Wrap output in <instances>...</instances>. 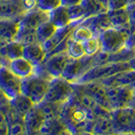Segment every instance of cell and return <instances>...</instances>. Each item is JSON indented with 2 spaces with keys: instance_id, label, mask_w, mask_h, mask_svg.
Returning <instances> with one entry per match:
<instances>
[{
  "instance_id": "obj_1",
  "label": "cell",
  "mask_w": 135,
  "mask_h": 135,
  "mask_svg": "<svg viewBox=\"0 0 135 135\" xmlns=\"http://www.w3.org/2000/svg\"><path fill=\"white\" fill-rule=\"evenodd\" d=\"M59 119L69 133H90L95 116L70 97L63 105Z\"/></svg>"
},
{
  "instance_id": "obj_2",
  "label": "cell",
  "mask_w": 135,
  "mask_h": 135,
  "mask_svg": "<svg viewBox=\"0 0 135 135\" xmlns=\"http://www.w3.org/2000/svg\"><path fill=\"white\" fill-rule=\"evenodd\" d=\"M132 31L130 28H117L111 27L103 31L99 35L102 50L110 54L120 51L127 46Z\"/></svg>"
},
{
  "instance_id": "obj_3",
  "label": "cell",
  "mask_w": 135,
  "mask_h": 135,
  "mask_svg": "<svg viewBox=\"0 0 135 135\" xmlns=\"http://www.w3.org/2000/svg\"><path fill=\"white\" fill-rule=\"evenodd\" d=\"M50 80L51 79L34 73L21 79L20 93L28 97L35 105H39L45 100Z\"/></svg>"
},
{
  "instance_id": "obj_4",
  "label": "cell",
  "mask_w": 135,
  "mask_h": 135,
  "mask_svg": "<svg viewBox=\"0 0 135 135\" xmlns=\"http://www.w3.org/2000/svg\"><path fill=\"white\" fill-rule=\"evenodd\" d=\"M128 69H131L128 62H108L105 64L91 67L75 83H85V82L94 80L101 81L118 72L128 70Z\"/></svg>"
},
{
  "instance_id": "obj_5",
  "label": "cell",
  "mask_w": 135,
  "mask_h": 135,
  "mask_svg": "<svg viewBox=\"0 0 135 135\" xmlns=\"http://www.w3.org/2000/svg\"><path fill=\"white\" fill-rule=\"evenodd\" d=\"M73 93V83L65 78L58 76L53 77L48 86L45 100L54 103H65Z\"/></svg>"
},
{
  "instance_id": "obj_6",
  "label": "cell",
  "mask_w": 135,
  "mask_h": 135,
  "mask_svg": "<svg viewBox=\"0 0 135 135\" xmlns=\"http://www.w3.org/2000/svg\"><path fill=\"white\" fill-rule=\"evenodd\" d=\"M115 133L131 134L135 127V108L132 106L116 108L111 111Z\"/></svg>"
},
{
  "instance_id": "obj_7",
  "label": "cell",
  "mask_w": 135,
  "mask_h": 135,
  "mask_svg": "<svg viewBox=\"0 0 135 135\" xmlns=\"http://www.w3.org/2000/svg\"><path fill=\"white\" fill-rule=\"evenodd\" d=\"M91 67H94L91 56L84 55L81 58H70L61 74V77L75 83Z\"/></svg>"
},
{
  "instance_id": "obj_8",
  "label": "cell",
  "mask_w": 135,
  "mask_h": 135,
  "mask_svg": "<svg viewBox=\"0 0 135 135\" xmlns=\"http://www.w3.org/2000/svg\"><path fill=\"white\" fill-rule=\"evenodd\" d=\"M107 94L112 110L131 106L135 98L134 88L132 85L107 86Z\"/></svg>"
},
{
  "instance_id": "obj_9",
  "label": "cell",
  "mask_w": 135,
  "mask_h": 135,
  "mask_svg": "<svg viewBox=\"0 0 135 135\" xmlns=\"http://www.w3.org/2000/svg\"><path fill=\"white\" fill-rule=\"evenodd\" d=\"M21 78L14 74L5 64L0 65V89L9 100L20 94Z\"/></svg>"
},
{
  "instance_id": "obj_10",
  "label": "cell",
  "mask_w": 135,
  "mask_h": 135,
  "mask_svg": "<svg viewBox=\"0 0 135 135\" xmlns=\"http://www.w3.org/2000/svg\"><path fill=\"white\" fill-rule=\"evenodd\" d=\"M77 84H79V86L85 93H88L90 97H93L94 100L100 106L112 111V107L107 94V86L103 82L99 80H94L85 82V83H77Z\"/></svg>"
},
{
  "instance_id": "obj_11",
  "label": "cell",
  "mask_w": 135,
  "mask_h": 135,
  "mask_svg": "<svg viewBox=\"0 0 135 135\" xmlns=\"http://www.w3.org/2000/svg\"><path fill=\"white\" fill-rule=\"evenodd\" d=\"M48 20H49V12L44 11L38 7H35L31 10L26 11L20 16L18 27L36 31L40 25Z\"/></svg>"
},
{
  "instance_id": "obj_12",
  "label": "cell",
  "mask_w": 135,
  "mask_h": 135,
  "mask_svg": "<svg viewBox=\"0 0 135 135\" xmlns=\"http://www.w3.org/2000/svg\"><path fill=\"white\" fill-rule=\"evenodd\" d=\"M69 59L70 57L67 52H62L47 57L42 65L52 77H58L61 76Z\"/></svg>"
},
{
  "instance_id": "obj_13",
  "label": "cell",
  "mask_w": 135,
  "mask_h": 135,
  "mask_svg": "<svg viewBox=\"0 0 135 135\" xmlns=\"http://www.w3.org/2000/svg\"><path fill=\"white\" fill-rule=\"evenodd\" d=\"M45 118L41 113L39 107L36 105L30 112L23 116V123L26 126V134H39Z\"/></svg>"
},
{
  "instance_id": "obj_14",
  "label": "cell",
  "mask_w": 135,
  "mask_h": 135,
  "mask_svg": "<svg viewBox=\"0 0 135 135\" xmlns=\"http://www.w3.org/2000/svg\"><path fill=\"white\" fill-rule=\"evenodd\" d=\"M79 21H72L70 25H68L66 27H58L55 33L52 36L51 38H49L45 43H43V48L45 49L46 52H49L51 51L53 48H55L58 44H60L61 42L63 40H65L67 38L68 36H70V34L72 33V31L74 30V27L76 26H78Z\"/></svg>"
},
{
  "instance_id": "obj_15",
  "label": "cell",
  "mask_w": 135,
  "mask_h": 135,
  "mask_svg": "<svg viewBox=\"0 0 135 135\" xmlns=\"http://www.w3.org/2000/svg\"><path fill=\"white\" fill-rule=\"evenodd\" d=\"M7 66L8 68L13 72L16 76H18L20 78H26L30 75L35 73V67L34 65L27 60L23 56L15 58L13 60H10L7 62Z\"/></svg>"
},
{
  "instance_id": "obj_16",
  "label": "cell",
  "mask_w": 135,
  "mask_h": 135,
  "mask_svg": "<svg viewBox=\"0 0 135 135\" xmlns=\"http://www.w3.org/2000/svg\"><path fill=\"white\" fill-rule=\"evenodd\" d=\"M25 45L16 40L5 42V44L0 48V55L2 57V64L7 65V62L23 55Z\"/></svg>"
},
{
  "instance_id": "obj_17",
  "label": "cell",
  "mask_w": 135,
  "mask_h": 135,
  "mask_svg": "<svg viewBox=\"0 0 135 135\" xmlns=\"http://www.w3.org/2000/svg\"><path fill=\"white\" fill-rule=\"evenodd\" d=\"M20 17H0V39L4 42L14 40L20 27Z\"/></svg>"
},
{
  "instance_id": "obj_18",
  "label": "cell",
  "mask_w": 135,
  "mask_h": 135,
  "mask_svg": "<svg viewBox=\"0 0 135 135\" xmlns=\"http://www.w3.org/2000/svg\"><path fill=\"white\" fill-rule=\"evenodd\" d=\"M81 23L89 27L93 31V33L97 36H99L103 31L112 27L109 20L108 12H103L93 16H88L82 20Z\"/></svg>"
},
{
  "instance_id": "obj_19",
  "label": "cell",
  "mask_w": 135,
  "mask_h": 135,
  "mask_svg": "<svg viewBox=\"0 0 135 135\" xmlns=\"http://www.w3.org/2000/svg\"><path fill=\"white\" fill-rule=\"evenodd\" d=\"M46 54L47 52L43 48V45L40 43H35V44H30L26 45L23 49V57L28 60L35 67L39 66L44 63L46 59Z\"/></svg>"
},
{
  "instance_id": "obj_20",
  "label": "cell",
  "mask_w": 135,
  "mask_h": 135,
  "mask_svg": "<svg viewBox=\"0 0 135 135\" xmlns=\"http://www.w3.org/2000/svg\"><path fill=\"white\" fill-rule=\"evenodd\" d=\"M106 86H116V85H133L135 82V70L128 69L116 74L107 77L101 80Z\"/></svg>"
},
{
  "instance_id": "obj_21",
  "label": "cell",
  "mask_w": 135,
  "mask_h": 135,
  "mask_svg": "<svg viewBox=\"0 0 135 135\" xmlns=\"http://www.w3.org/2000/svg\"><path fill=\"white\" fill-rule=\"evenodd\" d=\"M109 20L111 22V26L117 28H130L129 23V15L127 8H121V9H113L108 10ZM132 31V30H131Z\"/></svg>"
},
{
  "instance_id": "obj_22",
  "label": "cell",
  "mask_w": 135,
  "mask_h": 135,
  "mask_svg": "<svg viewBox=\"0 0 135 135\" xmlns=\"http://www.w3.org/2000/svg\"><path fill=\"white\" fill-rule=\"evenodd\" d=\"M93 134H113L115 133V127L111 114L103 117H98L93 123L91 132Z\"/></svg>"
},
{
  "instance_id": "obj_23",
  "label": "cell",
  "mask_w": 135,
  "mask_h": 135,
  "mask_svg": "<svg viewBox=\"0 0 135 135\" xmlns=\"http://www.w3.org/2000/svg\"><path fill=\"white\" fill-rule=\"evenodd\" d=\"M49 20L57 27H63L70 25L72 21L68 13V8L64 5L56 7L49 12Z\"/></svg>"
},
{
  "instance_id": "obj_24",
  "label": "cell",
  "mask_w": 135,
  "mask_h": 135,
  "mask_svg": "<svg viewBox=\"0 0 135 135\" xmlns=\"http://www.w3.org/2000/svg\"><path fill=\"white\" fill-rule=\"evenodd\" d=\"M64 103H54V102L43 101L39 105H37L43 114L45 120H52L60 117L61 111Z\"/></svg>"
},
{
  "instance_id": "obj_25",
  "label": "cell",
  "mask_w": 135,
  "mask_h": 135,
  "mask_svg": "<svg viewBox=\"0 0 135 135\" xmlns=\"http://www.w3.org/2000/svg\"><path fill=\"white\" fill-rule=\"evenodd\" d=\"M10 106L16 113H18L20 116L23 117L27 112H30L34 108L36 105L28 97L20 93L18 95H16L12 100H10Z\"/></svg>"
},
{
  "instance_id": "obj_26",
  "label": "cell",
  "mask_w": 135,
  "mask_h": 135,
  "mask_svg": "<svg viewBox=\"0 0 135 135\" xmlns=\"http://www.w3.org/2000/svg\"><path fill=\"white\" fill-rule=\"evenodd\" d=\"M25 12L21 2H0V17H20Z\"/></svg>"
},
{
  "instance_id": "obj_27",
  "label": "cell",
  "mask_w": 135,
  "mask_h": 135,
  "mask_svg": "<svg viewBox=\"0 0 135 135\" xmlns=\"http://www.w3.org/2000/svg\"><path fill=\"white\" fill-rule=\"evenodd\" d=\"M62 133H69V132L59 118L52 120H45L39 132V134H62Z\"/></svg>"
},
{
  "instance_id": "obj_28",
  "label": "cell",
  "mask_w": 135,
  "mask_h": 135,
  "mask_svg": "<svg viewBox=\"0 0 135 135\" xmlns=\"http://www.w3.org/2000/svg\"><path fill=\"white\" fill-rule=\"evenodd\" d=\"M81 4L83 5L84 9H85L86 17L108 11L107 4L102 3L101 1H99V0H82Z\"/></svg>"
},
{
  "instance_id": "obj_29",
  "label": "cell",
  "mask_w": 135,
  "mask_h": 135,
  "mask_svg": "<svg viewBox=\"0 0 135 135\" xmlns=\"http://www.w3.org/2000/svg\"><path fill=\"white\" fill-rule=\"evenodd\" d=\"M56 30H57V27H55L50 20L43 22L36 30V36H37L38 42L40 44L45 43L49 38H51V36L54 34Z\"/></svg>"
},
{
  "instance_id": "obj_30",
  "label": "cell",
  "mask_w": 135,
  "mask_h": 135,
  "mask_svg": "<svg viewBox=\"0 0 135 135\" xmlns=\"http://www.w3.org/2000/svg\"><path fill=\"white\" fill-rule=\"evenodd\" d=\"M135 56V48L126 46L120 51L110 54L109 62H128Z\"/></svg>"
},
{
  "instance_id": "obj_31",
  "label": "cell",
  "mask_w": 135,
  "mask_h": 135,
  "mask_svg": "<svg viewBox=\"0 0 135 135\" xmlns=\"http://www.w3.org/2000/svg\"><path fill=\"white\" fill-rule=\"evenodd\" d=\"M93 36H95V34L93 33V31L88 27L82 25V23H79L78 26H76L74 27V30L72 31V33H71V38L73 40L81 42V43L88 40Z\"/></svg>"
},
{
  "instance_id": "obj_32",
  "label": "cell",
  "mask_w": 135,
  "mask_h": 135,
  "mask_svg": "<svg viewBox=\"0 0 135 135\" xmlns=\"http://www.w3.org/2000/svg\"><path fill=\"white\" fill-rule=\"evenodd\" d=\"M66 52H67V54L69 55L70 58H81V57H83L85 55L82 43L78 42V41L73 40L71 38V35L69 37Z\"/></svg>"
},
{
  "instance_id": "obj_33",
  "label": "cell",
  "mask_w": 135,
  "mask_h": 135,
  "mask_svg": "<svg viewBox=\"0 0 135 135\" xmlns=\"http://www.w3.org/2000/svg\"><path fill=\"white\" fill-rule=\"evenodd\" d=\"M82 45H83V49H84V53L88 56H94L99 51L102 50L100 38L97 35L93 36L88 40L82 42Z\"/></svg>"
},
{
  "instance_id": "obj_34",
  "label": "cell",
  "mask_w": 135,
  "mask_h": 135,
  "mask_svg": "<svg viewBox=\"0 0 135 135\" xmlns=\"http://www.w3.org/2000/svg\"><path fill=\"white\" fill-rule=\"evenodd\" d=\"M68 13L71 18V21H79L81 22L82 20L86 17V12L83 5L79 3V4H75V5H71L68 6Z\"/></svg>"
},
{
  "instance_id": "obj_35",
  "label": "cell",
  "mask_w": 135,
  "mask_h": 135,
  "mask_svg": "<svg viewBox=\"0 0 135 135\" xmlns=\"http://www.w3.org/2000/svg\"><path fill=\"white\" fill-rule=\"evenodd\" d=\"M8 134H26V126H25V123H23V119L8 123Z\"/></svg>"
},
{
  "instance_id": "obj_36",
  "label": "cell",
  "mask_w": 135,
  "mask_h": 135,
  "mask_svg": "<svg viewBox=\"0 0 135 135\" xmlns=\"http://www.w3.org/2000/svg\"><path fill=\"white\" fill-rule=\"evenodd\" d=\"M60 5L61 0H37V7L48 12Z\"/></svg>"
},
{
  "instance_id": "obj_37",
  "label": "cell",
  "mask_w": 135,
  "mask_h": 135,
  "mask_svg": "<svg viewBox=\"0 0 135 135\" xmlns=\"http://www.w3.org/2000/svg\"><path fill=\"white\" fill-rule=\"evenodd\" d=\"M130 2L131 0H108V3H107L108 10L126 8Z\"/></svg>"
},
{
  "instance_id": "obj_38",
  "label": "cell",
  "mask_w": 135,
  "mask_h": 135,
  "mask_svg": "<svg viewBox=\"0 0 135 135\" xmlns=\"http://www.w3.org/2000/svg\"><path fill=\"white\" fill-rule=\"evenodd\" d=\"M127 8V11H128L129 15V23H130V27L132 32L135 30V1H132L128 4Z\"/></svg>"
},
{
  "instance_id": "obj_39",
  "label": "cell",
  "mask_w": 135,
  "mask_h": 135,
  "mask_svg": "<svg viewBox=\"0 0 135 135\" xmlns=\"http://www.w3.org/2000/svg\"><path fill=\"white\" fill-rule=\"evenodd\" d=\"M8 134V123L5 113L0 109V135Z\"/></svg>"
},
{
  "instance_id": "obj_40",
  "label": "cell",
  "mask_w": 135,
  "mask_h": 135,
  "mask_svg": "<svg viewBox=\"0 0 135 135\" xmlns=\"http://www.w3.org/2000/svg\"><path fill=\"white\" fill-rule=\"evenodd\" d=\"M21 4L26 11H27L37 7V0H21Z\"/></svg>"
},
{
  "instance_id": "obj_41",
  "label": "cell",
  "mask_w": 135,
  "mask_h": 135,
  "mask_svg": "<svg viewBox=\"0 0 135 135\" xmlns=\"http://www.w3.org/2000/svg\"><path fill=\"white\" fill-rule=\"evenodd\" d=\"M82 0H61V5L64 6H71V5H75V4H79L81 3Z\"/></svg>"
},
{
  "instance_id": "obj_42",
  "label": "cell",
  "mask_w": 135,
  "mask_h": 135,
  "mask_svg": "<svg viewBox=\"0 0 135 135\" xmlns=\"http://www.w3.org/2000/svg\"><path fill=\"white\" fill-rule=\"evenodd\" d=\"M127 46H129V47H134L135 48V30L133 31V32H132V34H131L130 38H129Z\"/></svg>"
},
{
  "instance_id": "obj_43",
  "label": "cell",
  "mask_w": 135,
  "mask_h": 135,
  "mask_svg": "<svg viewBox=\"0 0 135 135\" xmlns=\"http://www.w3.org/2000/svg\"><path fill=\"white\" fill-rule=\"evenodd\" d=\"M128 63H129V66H130V68H131L132 70H135V56L133 57V58H131V59L128 61Z\"/></svg>"
},
{
  "instance_id": "obj_44",
  "label": "cell",
  "mask_w": 135,
  "mask_h": 135,
  "mask_svg": "<svg viewBox=\"0 0 135 135\" xmlns=\"http://www.w3.org/2000/svg\"><path fill=\"white\" fill-rule=\"evenodd\" d=\"M0 2H21V0H0Z\"/></svg>"
},
{
  "instance_id": "obj_45",
  "label": "cell",
  "mask_w": 135,
  "mask_h": 135,
  "mask_svg": "<svg viewBox=\"0 0 135 135\" xmlns=\"http://www.w3.org/2000/svg\"><path fill=\"white\" fill-rule=\"evenodd\" d=\"M4 44H5V42H4L3 40H1V39H0V48L2 47V46H3Z\"/></svg>"
},
{
  "instance_id": "obj_46",
  "label": "cell",
  "mask_w": 135,
  "mask_h": 135,
  "mask_svg": "<svg viewBox=\"0 0 135 135\" xmlns=\"http://www.w3.org/2000/svg\"><path fill=\"white\" fill-rule=\"evenodd\" d=\"M99 1H101L102 3H104V4H107L108 3V0H99Z\"/></svg>"
},
{
  "instance_id": "obj_47",
  "label": "cell",
  "mask_w": 135,
  "mask_h": 135,
  "mask_svg": "<svg viewBox=\"0 0 135 135\" xmlns=\"http://www.w3.org/2000/svg\"><path fill=\"white\" fill-rule=\"evenodd\" d=\"M131 106L135 108V98H134V100H133V102H132V104H131Z\"/></svg>"
},
{
  "instance_id": "obj_48",
  "label": "cell",
  "mask_w": 135,
  "mask_h": 135,
  "mask_svg": "<svg viewBox=\"0 0 135 135\" xmlns=\"http://www.w3.org/2000/svg\"><path fill=\"white\" fill-rule=\"evenodd\" d=\"M131 134H135V127L132 129V131H131Z\"/></svg>"
},
{
  "instance_id": "obj_49",
  "label": "cell",
  "mask_w": 135,
  "mask_h": 135,
  "mask_svg": "<svg viewBox=\"0 0 135 135\" xmlns=\"http://www.w3.org/2000/svg\"><path fill=\"white\" fill-rule=\"evenodd\" d=\"M2 64V57H1V55H0V65Z\"/></svg>"
},
{
  "instance_id": "obj_50",
  "label": "cell",
  "mask_w": 135,
  "mask_h": 135,
  "mask_svg": "<svg viewBox=\"0 0 135 135\" xmlns=\"http://www.w3.org/2000/svg\"><path fill=\"white\" fill-rule=\"evenodd\" d=\"M132 86H133V88H134V89H135V82H134V83H133V85H132Z\"/></svg>"
},
{
  "instance_id": "obj_51",
  "label": "cell",
  "mask_w": 135,
  "mask_h": 135,
  "mask_svg": "<svg viewBox=\"0 0 135 135\" xmlns=\"http://www.w3.org/2000/svg\"><path fill=\"white\" fill-rule=\"evenodd\" d=\"M132 1H135V0H131V2H132Z\"/></svg>"
},
{
  "instance_id": "obj_52",
  "label": "cell",
  "mask_w": 135,
  "mask_h": 135,
  "mask_svg": "<svg viewBox=\"0 0 135 135\" xmlns=\"http://www.w3.org/2000/svg\"><path fill=\"white\" fill-rule=\"evenodd\" d=\"M134 94H135V89H134Z\"/></svg>"
}]
</instances>
